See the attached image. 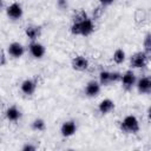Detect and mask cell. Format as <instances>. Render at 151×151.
Instances as JSON below:
<instances>
[{"label": "cell", "mask_w": 151, "mask_h": 151, "mask_svg": "<svg viewBox=\"0 0 151 151\" xmlns=\"http://www.w3.org/2000/svg\"><path fill=\"white\" fill-rule=\"evenodd\" d=\"M70 31L73 35L88 37L94 31V22L91 18H87L80 22H72Z\"/></svg>", "instance_id": "6da1fadb"}, {"label": "cell", "mask_w": 151, "mask_h": 151, "mask_svg": "<svg viewBox=\"0 0 151 151\" xmlns=\"http://www.w3.org/2000/svg\"><path fill=\"white\" fill-rule=\"evenodd\" d=\"M120 131L127 134H136L139 131V122L134 116H126L119 124Z\"/></svg>", "instance_id": "7a4b0ae2"}, {"label": "cell", "mask_w": 151, "mask_h": 151, "mask_svg": "<svg viewBox=\"0 0 151 151\" xmlns=\"http://www.w3.org/2000/svg\"><path fill=\"white\" fill-rule=\"evenodd\" d=\"M150 55H147L144 51H139L133 53L130 57V66L132 68H143L149 64Z\"/></svg>", "instance_id": "3957f363"}, {"label": "cell", "mask_w": 151, "mask_h": 151, "mask_svg": "<svg viewBox=\"0 0 151 151\" xmlns=\"http://www.w3.org/2000/svg\"><path fill=\"white\" fill-rule=\"evenodd\" d=\"M120 83H122V86L125 88V90H131L133 85H136V74L132 70H127L125 71L122 77H120Z\"/></svg>", "instance_id": "277c9868"}, {"label": "cell", "mask_w": 151, "mask_h": 151, "mask_svg": "<svg viewBox=\"0 0 151 151\" xmlns=\"http://www.w3.org/2000/svg\"><path fill=\"white\" fill-rule=\"evenodd\" d=\"M6 14L9 19L12 20H18L22 17L24 14V11H22V7L19 2H13L7 8H6Z\"/></svg>", "instance_id": "5b68a950"}, {"label": "cell", "mask_w": 151, "mask_h": 151, "mask_svg": "<svg viewBox=\"0 0 151 151\" xmlns=\"http://www.w3.org/2000/svg\"><path fill=\"white\" fill-rule=\"evenodd\" d=\"M71 66L74 71H78V72H83L85 70H87L88 67V60L87 58H85L84 55H77L72 59L71 61Z\"/></svg>", "instance_id": "8992f818"}, {"label": "cell", "mask_w": 151, "mask_h": 151, "mask_svg": "<svg viewBox=\"0 0 151 151\" xmlns=\"http://www.w3.org/2000/svg\"><path fill=\"white\" fill-rule=\"evenodd\" d=\"M37 86H38V83L34 80V79H25L21 85H20V88H21V92L26 96H32L35 90H37Z\"/></svg>", "instance_id": "52a82bcc"}, {"label": "cell", "mask_w": 151, "mask_h": 151, "mask_svg": "<svg viewBox=\"0 0 151 151\" xmlns=\"http://www.w3.org/2000/svg\"><path fill=\"white\" fill-rule=\"evenodd\" d=\"M25 34L31 41H37L41 35V26L38 25H28L25 28Z\"/></svg>", "instance_id": "ba28073f"}, {"label": "cell", "mask_w": 151, "mask_h": 151, "mask_svg": "<svg viewBox=\"0 0 151 151\" xmlns=\"http://www.w3.org/2000/svg\"><path fill=\"white\" fill-rule=\"evenodd\" d=\"M136 86H137L139 93H145V94L150 93L151 92V78L149 76L142 77L136 83Z\"/></svg>", "instance_id": "9c48e42d"}, {"label": "cell", "mask_w": 151, "mask_h": 151, "mask_svg": "<svg viewBox=\"0 0 151 151\" xmlns=\"http://www.w3.org/2000/svg\"><path fill=\"white\" fill-rule=\"evenodd\" d=\"M77 131V124L74 120H66L63 123L60 127V132L64 137H71L76 133Z\"/></svg>", "instance_id": "30bf717a"}, {"label": "cell", "mask_w": 151, "mask_h": 151, "mask_svg": "<svg viewBox=\"0 0 151 151\" xmlns=\"http://www.w3.org/2000/svg\"><path fill=\"white\" fill-rule=\"evenodd\" d=\"M28 48H29L31 54H32L35 59H40V58H42L44 54H45V52H46L44 45L40 44V42H38V41H32V42L29 44Z\"/></svg>", "instance_id": "8fae6325"}, {"label": "cell", "mask_w": 151, "mask_h": 151, "mask_svg": "<svg viewBox=\"0 0 151 151\" xmlns=\"http://www.w3.org/2000/svg\"><path fill=\"white\" fill-rule=\"evenodd\" d=\"M7 52L13 58H20L25 53V47L20 42H12L7 47Z\"/></svg>", "instance_id": "7c38bea8"}, {"label": "cell", "mask_w": 151, "mask_h": 151, "mask_svg": "<svg viewBox=\"0 0 151 151\" xmlns=\"http://www.w3.org/2000/svg\"><path fill=\"white\" fill-rule=\"evenodd\" d=\"M100 92V84L96 80H91L87 83V85L85 86V94L90 98L97 97Z\"/></svg>", "instance_id": "4fadbf2b"}, {"label": "cell", "mask_w": 151, "mask_h": 151, "mask_svg": "<svg viewBox=\"0 0 151 151\" xmlns=\"http://www.w3.org/2000/svg\"><path fill=\"white\" fill-rule=\"evenodd\" d=\"M114 107H116V105H114L113 100H111L109 98L103 99L98 105V110L101 114H109L110 112H112L114 110Z\"/></svg>", "instance_id": "5bb4252c"}, {"label": "cell", "mask_w": 151, "mask_h": 151, "mask_svg": "<svg viewBox=\"0 0 151 151\" xmlns=\"http://www.w3.org/2000/svg\"><path fill=\"white\" fill-rule=\"evenodd\" d=\"M5 116L9 122H18L21 117V112H20V110L18 109L17 105H11L9 107H7V110L5 112Z\"/></svg>", "instance_id": "9a60e30c"}, {"label": "cell", "mask_w": 151, "mask_h": 151, "mask_svg": "<svg viewBox=\"0 0 151 151\" xmlns=\"http://www.w3.org/2000/svg\"><path fill=\"white\" fill-rule=\"evenodd\" d=\"M113 83L112 80V73L110 71H101L99 73V84L103 86H109Z\"/></svg>", "instance_id": "2e32d148"}, {"label": "cell", "mask_w": 151, "mask_h": 151, "mask_svg": "<svg viewBox=\"0 0 151 151\" xmlns=\"http://www.w3.org/2000/svg\"><path fill=\"white\" fill-rule=\"evenodd\" d=\"M88 18V15H87V13L84 11V9H78V11H76L73 14H72V22H80V21H83V20H85V19H87Z\"/></svg>", "instance_id": "e0dca14e"}, {"label": "cell", "mask_w": 151, "mask_h": 151, "mask_svg": "<svg viewBox=\"0 0 151 151\" xmlns=\"http://www.w3.org/2000/svg\"><path fill=\"white\" fill-rule=\"evenodd\" d=\"M32 130L34 131H45L46 129V123L44 119L41 118H35L33 122H32V125H31Z\"/></svg>", "instance_id": "ac0fdd59"}, {"label": "cell", "mask_w": 151, "mask_h": 151, "mask_svg": "<svg viewBox=\"0 0 151 151\" xmlns=\"http://www.w3.org/2000/svg\"><path fill=\"white\" fill-rule=\"evenodd\" d=\"M125 58H126V54H125V52L122 48H118V50L114 51V53H113V61L116 64H123L125 61Z\"/></svg>", "instance_id": "d6986e66"}, {"label": "cell", "mask_w": 151, "mask_h": 151, "mask_svg": "<svg viewBox=\"0 0 151 151\" xmlns=\"http://www.w3.org/2000/svg\"><path fill=\"white\" fill-rule=\"evenodd\" d=\"M145 19H146V12L144 9L138 8L134 12V21H136V24H142L143 21H145Z\"/></svg>", "instance_id": "ffe728a7"}, {"label": "cell", "mask_w": 151, "mask_h": 151, "mask_svg": "<svg viewBox=\"0 0 151 151\" xmlns=\"http://www.w3.org/2000/svg\"><path fill=\"white\" fill-rule=\"evenodd\" d=\"M104 11H105V7L104 6H101V5H99V6H97L96 8H93V11H92V20H98V19H100L101 18V15L104 14Z\"/></svg>", "instance_id": "44dd1931"}, {"label": "cell", "mask_w": 151, "mask_h": 151, "mask_svg": "<svg viewBox=\"0 0 151 151\" xmlns=\"http://www.w3.org/2000/svg\"><path fill=\"white\" fill-rule=\"evenodd\" d=\"M144 52L147 55H151V34L147 33L144 39Z\"/></svg>", "instance_id": "7402d4cb"}, {"label": "cell", "mask_w": 151, "mask_h": 151, "mask_svg": "<svg viewBox=\"0 0 151 151\" xmlns=\"http://www.w3.org/2000/svg\"><path fill=\"white\" fill-rule=\"evenodd\" d=\"M57 6H58L59 9L64 11V9H66L68 7V2H67V0H58L57 1Z\"/></svg>", "instance_id": "603a6c76"}, {"label": "cell", "mask_w": 151, "mask_h": 151, "mask_svg": "<svg viewBox=\"0 0 151 151\" xmlns=\"http://www.w3.org/2000/svg\"><path fill=\"white\" fill-rule=\"evenodd\" d=\"M6 63H7L6 54H5V52L2 50H0V67L4 66V65H6Z\"/></svg>", "instance_id": "cb8c5ba5"}, {"label": "cell", "mask_w": 151, "mask_h": 151, "mask_svg": "<svg viewBox=\"0 0 151 151\" xmlns=\"http://www.w3.org/2000/svg\"><path fill=\"white\" fill-rule=\"evenodd\" d=\"M37 147L34 146V145H32V144H25L24 146H22V150L24 151H34Z\"/></svg>", "instance_id": "d4e9b609"}, {"label": "cell", "mask_w": 151, "mask_h": 151, "mask_svg": "<svg viewBox=\"0 0 151 151\" xmlns=\"http://www.w3.org/2000/svg\"><path fill=\"white\" fill-rule=\"evenodd\" d=\"M99 1V4L101 5V6H110V5H112L113 2H114V0H98Z\"/></svg>", "instance_id": "484cf974"}, {"label": "cell", "mask_w": 151, "mask_h": 151, "mask_svg": "<svg viewBox=\"0 0 151 151\" xmlns=\"http://www.w3.org/2000/svg\"><path fill=\"white\" fill-rule=\"evenodd\" d=\"M2 5H4V2H2V0H0V9L2 8Z\"/></svg>", "instance_id": "4316f807"}]
</instances>
